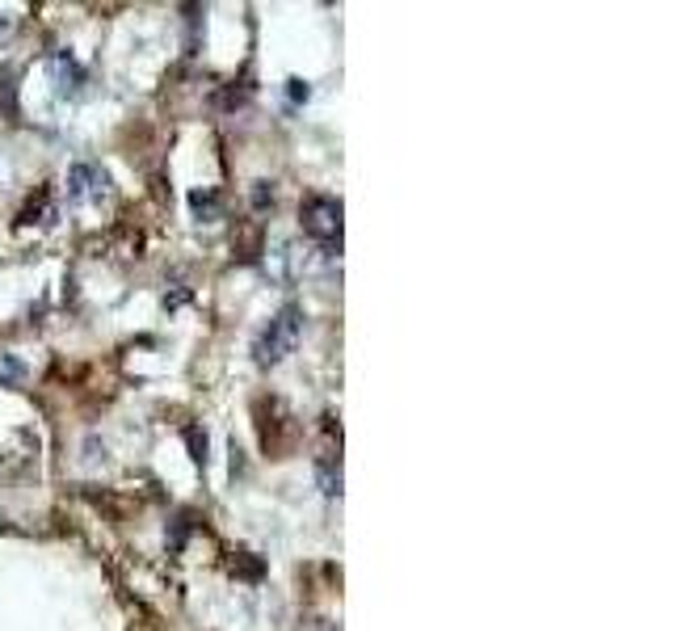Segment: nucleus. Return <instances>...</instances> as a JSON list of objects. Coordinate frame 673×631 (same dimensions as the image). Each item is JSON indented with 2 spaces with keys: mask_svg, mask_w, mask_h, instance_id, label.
Segmentation results:
<instances>
[{
  "mask_svg": "<svg viewBox=\"0 0 673 631\" xmlns=\"http://www.w3.org/2000/svg\"><path fill=\"white\" fill-rule=\"evenodd\" d=\"M299 337H303V308L299 303H287V308H278V316L265 324L253 341L257 366H278L299 345Z\"/></svg>",
  "mask_w": 673,
  "mask_h": 631,
  "instance_id": "1",
  "label": "nucleus"
},
{
  "mask_svg": "<svg viewBox=\"0 0 673 631\" xmlns=\"http://www.w3.org/2000/svg\"><path fill=\"white\" fill-rule=\"evenodd\" d=\"M341 198L333 194H308L303 198V207H299V219H303V232H308L312 240H324V244H333L341 240Z\"/></svg>",
  "mask_w": 673,
  "mask_h": 631,
  "instance_id": "2",
  "label": "nucleus"
},
{
  "mask_svg": "<svg viewBox=\"0 0 673 631\" xmlns=\"http://www.w3.org/2000/svg\"><path fill=\"white\" fill-rule=\"evenodd\" d=\"M110 194V177L93 160H76L68 169V202H101Z\"/></svg>",
  "mask_w": 673,
  "mask_h": 631,
  "instance_id": "3",
  "label": "nucleus"
},
{
  "mask_svg": "<svg viewBox=\"0 0 673 631\" xmlns=\"http://www.w3.org/2000/svg\"><path fill=\"white\" fill-rule=\"evenodd\" d=\"M47 76L59 97H80V89H85V72H80V64L68 55V51H55L47 59Z\"/></svg>",
  "mask_w": 673,
  "mask_h": 631,
  "instance_id": "4",
  "label": "nucleus"
},
{
  "mask_svg": "<svg viewBox=\"0 0 673 631\" xmlns=\"http://www.w3.org/2000/svg\"><path fill=\"white\" fill-rule=\"evenodd\" d=\"M316 480L324 497H341V451H320L316 455Z\"/></svg>",
  "mask_w": 673,
  "mask_h": 631,
  "instance_id": "5",
  "label": "nucleus"
},
{
  "mask_svg": "<svg viewBox=\"0 0 673 631\" xmlns=\"http://www.w3.org/2000/svg\"><path fill=\"white\" fill-rule=\"evenodd\" d=\"M190 207H194L198 215H202V211L211 215V211H215V194H190Z\"/></svg>",
  "mask_w": 673,
  "mask_h": 631,
  "instance_id": "6",
  "label": "nucleus"
},
{
  "mask_svg": "<svg viewBox=\"0 0 673 631\" xmlns=\"http://www.w3.org/2000/svg\"><path fill=\"white\" fill-rule=\"evenodd\" d=\"M308 93H312V89L303 85V80H291V97H295V101H308Z\"/></svg>",
  "mask_w": 673,
  "mask_h": 631,
  "instance_id": "7",
  "label": "nucleus"
},
{
  "mask_svg": "<svg viewBox=\"0 0 673 631\" xmlns=\"http://www.w3.org/2000/svg\"><path fill=\"white\" fill-rule=\"evenodd\" d=\"M9 30H13V22H9L5 13H0V34H9Z\"/></svg>",
  "mask_w": 673,
  "mask_h": 631,
  "instance_id": "8",
  "label": "nucleus"
}]
</instances>
